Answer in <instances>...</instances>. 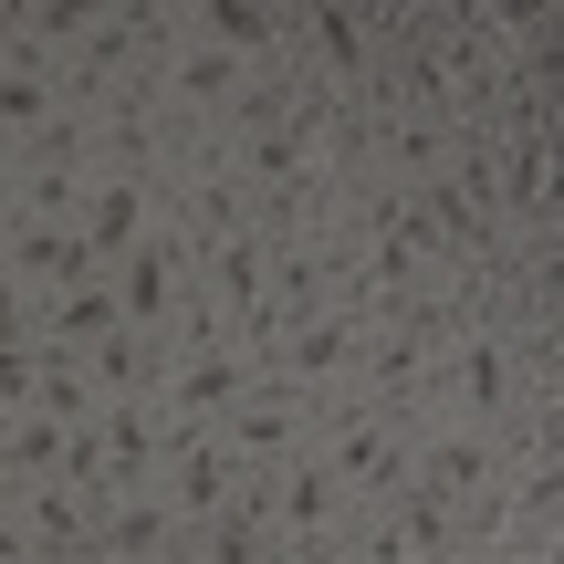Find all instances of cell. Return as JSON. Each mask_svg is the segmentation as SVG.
<instances>
[{"label":"cell","instance_id":"obj_1","mask_svg":"<svg viewBox=\"0 0 564 564\" xmlns=\"http://www.w3.org/2000/svg\"><path fill=\"white\" fill-rule=\"evenodd\" d=\"M377 21H366V0H293V74L314 84H366L377 74Z\"/></svg>","mask_w":564,"mask_h":564},{"label":"cell","instance_id":"obj_2","mask_svg":"<svg viewBox=\"0 0 564 564\" xmlns=\"http://www.w3.org/2000/svg\"><path fill=\"white\" fill-rule=\"evenodd\" d=\"M74 230H84V251H95V262L137 251L147 230H158V167H95V178H84Z\"/></svg>","mask_w":564,"mask_h":564},{"label":"cell","instance_id":"obj_3","mask_svg":"<svg viewBox=\"0 0 564 564\" xmlns=\"http://www.w3.org/2000/svg\"><path fill=\"white\" fill-rule=\"evenodd\" d=\"M95 554H116V564H147V554H188V523H178V502H167L158 481H147V491H116V502L95 512Z\"/></svg>","mask_w":564,"mask_h":564},{"label":"cell","instance_id":"obj_4","mask_svg":"<svg viewBox=\"0 0 564 564\" xmlns=\"http://www.w3.org/2000/svg\"><path fill=\"white\" fill-rule=\"evenodd\" d=\"M0 262H11L21 282H32V293H63V282L105 272L95 251H84V230H74V220H32V209H21V220L0 230Z\"/></svg>","mask_w":564,"mask_h":564},{"label":"cell","instance_id":"obj_5","mask_svg":"<svg viewBox=\"0 0 564 564\" xmlns=\"http://www.w3.org/2000/svg\"><path fill=\"white\" fill-rule=\"evenodd\" d=\"M11 502H21V544H32V554H95V512L105 502H84L63 470H53V481H21Z\"/></svg>","mask_w":564,"mask_h":564},{"label":"cell","instance_id":"obj_6","mask_svg":"<svg viewBox=\"0 0 564 564\" xmlns=\"http://www.w3.org/2000/svg\"><path fill=\"white\" fill-rule=\"evenodd\" d=\"M63 470V419L53 408H11V419H0V481H53Z\"/></svg>","mask_w":564,"mask_h":564},{"label":"cell","instance_id":"obj_7","mask_svg":"<svg viewBox=\"0 0 564 564\" xmlns=\"http://www.w3.org/2000/svg\"><path fill=\"white\" fill-rule=\"evenodd\" d=\"M95 21H105V0H32V32H21V42L63 63V53L84 42V32H95Z\"/></svg>","mask_w":564,"mask_h":564},{"label":"cell","instance_id":"obj_8","mask_svg":"<svg viewBox=\"0 0 564 564\" xmlns=\"http://www.w3.org/2000/svg\"><path fill=\"white\" fill-rule=\"evenodd\" d=\"M32 324H42V293H32L11 262H0V335H32Z\"/></svg>","mask_w":564,"mask_h":564}]
</instances>
